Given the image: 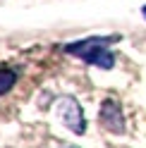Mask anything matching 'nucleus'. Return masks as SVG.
I'll return each mask as SVG.
<instances>
[{"mask_svg": "<svg viewBox=\"0 0 146 148\" xmlns=\"http://www.w3.org/2000/svg\"><path fill=\"white\" fill-rule=\"evenodd\" d=\"M58 119L62 124H65L70 132H74V134H84L86 132V119H84V110H81V105L77 103V98H72V96H62L58 100Z\"/></svg>", "mask_w": 146, "mask_h": 148, "instance_id": "obj_2", "label": "nucleus"}, {"mask_svg": "<svg viewBox=\"0 0 146 148\" xmlns=\"http://www.w3.org/2000/svg\"><path fill=\"white\" fill-rule=\"evenodd\" d=\"M98 122H101L110 134H125V112L122 105L115 98H105L98 110Z\"/></svg>", "mask_w": 146, "mask_h": 148, "instance_id": "obj_3", "label": "nucleus"}, {"mask_svg": "<svg viewBox=\"0 0 146 148\" xmlns=\"http://www.w3.org/2000/svg\"><path fill=\"white\" fill-rule=\"evenodd\" d=\"M14 84H17V74L10 67H0V96L10 93Z\"/></svg>", "mask_w": 146, "mask_h": 148, "instance_id": "obj_4", "label": "nucleus"}, {"mask_svg": "<svg viewBox=\"0 0 146 148\" xmlns=\"http://www.w3.org/2000/svg\"><path fill=\"white\" fill-rule=\"evenodd\" d=\"M117 41H122V36H89V38L67 43L62 50L67 55H74V58L84 60L86 64H94V67H101V69H113L115 55L108 48Z\"/></svg>", "mask_w": 146, "mask_h": 148, "instance_id": "obj_1", "label": "nucleus"}, {"mask_svg": "<svg viewBox=\"0 0 146 148\" xmlns=\"http://www.w3.org/2000/svg\"><path fill=\"white\" fill-rule=\"evenodd\" d=\"M141 14H144V17H146V5H144V7H141Z\"/></svg>", "mask_w": 146, "mask_h": 148, "instance_id": "obj_5", "label": "nucleus"}]
</instances>
